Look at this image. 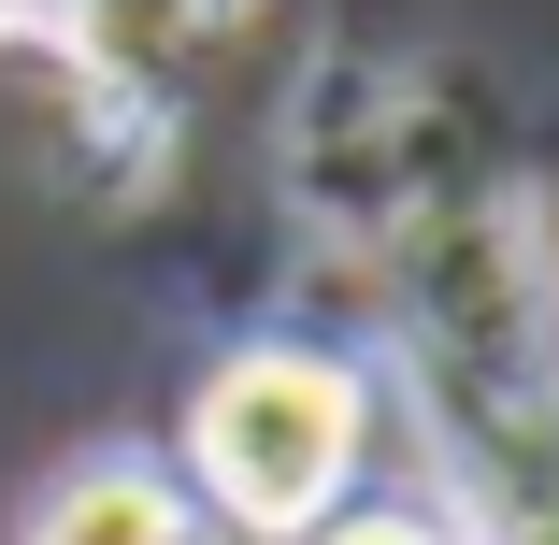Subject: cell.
Wrapping results in <instances>:
<instances>
[{
    "label": "cell",
    "instance_id": "cell-1",
    "mask_svg": "<svg viewBox=\"0 0 559 545\" xmlns=\"http://www.w3.org/2000/svg\"><path fill=\"white\" fill-rule=\"evenodd\" d=\"M402 301H416V388L444 430V474L474 488L488 545H559V287L531 201L430 215Z\"/></svg>",
    "mask_w": 559,
    "mask_h": 545
},
{
    "label": "cell",
    "instance_id": "cell-2",
    "mask_svg": "<svg viewBox=\"0 0 559 545\" xmlns=\"http://www.w3.org/2000/svg\"><path fill=\"white\" fill-rule=\"evenodd\" d=\"M359 446H373V388L316 345H230L187 402V488L201 517H230L259 545H301L330 502L359 488Z\"/></svg>",
    "mask_w": 559,
    "mask_h": 545
},
{
    "label": "cell",
    "instance_id": "cell-3",
    "mask_svg": "<svg viewBox=\"0 0 559 545\" xmlns=\"http://www.w3.org/2000/svg\"><path fill=\"white\" fill-rule=\"evenodd\" d=\"M15 545H201V488H173L158 460H72L15 517Z\"/></svg>",
    "mask_w": 559,
    "mask_h": 545
},
{
    "label": "cell",
    "instance_id": "cell-4",
    "mask_svg": "<svg viewBox=\"0 0 559 545\" xmlns=\"http://www.w3.org/2000/svg\"><path fill=\"white\" fill-rule=\"evenodd\" d=\"M316 545H444V531H430V517H402V502H388V517H345V502H330V517H316Z\"/></svg>",
    "mask_w": 559,
    "mask_h": 545
},
{
    "label": "cell",
    "instance_id": "cell-5",
    "mask_svg": "<svg viewBox=\"0 0 559 545\" xmlns=\"http://www.w3.org/2000/svg\"><path fill=\"white\" fill-rule=\"evenodd\" d=\"M0 44H72V0H0Z\"/></svg>",
    "mask_w": 559,
    "mask_h": 545
},
{
    "label": "cell",
    "instance_id": "cell-6",
    "mask_svg": "<svg viewBox=\"0 0 559 545\" xmlns=\"http://www.w3.org/2000/svg\"><path fill=\"white\" fill-rule=\"evenodd\" d=\"M116 15H187V0H72V44H86V29H116Z\"/></svg>",
    "mask_w": 559,
    "mask_h": 545
}]
</instances>
